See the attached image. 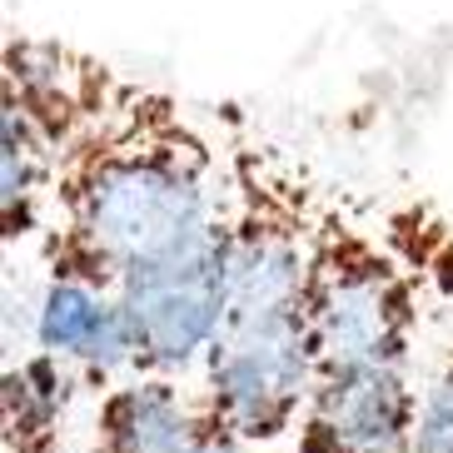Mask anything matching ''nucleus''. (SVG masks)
Listing matches in <instances>:
<instances>
[{"label":"nucleus","mask_w":453,"mask_h":453,"mask_svg":"<svg viewBox=\"0 0 453 453\" xmlns=\"http://www.w3.org/2000/svg\"><path fill=\"white\" fill-rule=\"evenodd\" d=\"M229 155L155 85L110 75L50 180L41 280L115 294L225 219Z\"/></svg>","instance_id":"f257e3e1"},{"label":"nucleus","mask_w":453,"mask_h":453,"mask_svg":"<svg viewBox=\"0 0 453 453\" xmlns=\"http://www.w3.org/2000/svg\"><path fill=\"white\" fill-rule=\"evenodd\" d=\"M309 314H314L319 373L413 369V349L424 334L418 269L334 200L324 219Z\"/></svg>","instance_id":"f03ea898"},{"label":"nucleus","mask_w":453,"mask_h":453,"mask_svg":"<svg viewBox=\"0 0 453 453\" xmlns=\"http://www.w3.org/2000/svg\"><path fill=\"white\" fill-rule=\"evenodd\" d=\"M115 304L130 329V379H200L225 324V219L174 259L130 274Z\"/></svg>","instance_id":"7ed1b4c3"},{"label":"nucleus","mask_w":453,"mask_h":453,"mask_svg":"<svg viewBox=\"0 0 453 453\" xmlns=\"http://www.w3.org/2000/svg\"><path fill=\"white\" fill-rule=\"evenodd\" d=\"M424 384L413 369H334L309 394L294 453H409Z\"/></svg>","instance_id":"20e7f679"},{"label":"nucleus","mask_w":453,"mask_h":453,"mask_svg":"<svg viewBox=\"0 0 453 453\" xmlns=\"http://www.w3.org/2000/svg\"><path fill=\"white\" fill-rule=\"evenodd\" d=\"M30 349L55 354L95 399L105 388L125 384L134 364L130 329H125L115 294L85 289V284H60V280H41L35 309H30Z\"/></svg>","instance_id":"39448f33"},{"label":"nucleus","mask_w":453,"mask_h":453,"mask_svg":"<svg viewBox=\"0 0 453 453\" xmlns=\"http://www.w3.org/2000/svg\"><path fill=\"white\" fill-rule=\"evenodd\" d=\"M200 394L174 379H125L95 399L90 453H189Z\"/></svg>","instance_id":"423d86ee"},{"label":"nucleus","mask_w":453,"mask_h":453,"mask_svg":"<svg viewBox=\"0 0 453 453\" xmlns=\"http://www.w3.org/2000/svg\"><path fill=\"white\" fill-rule=\"evenodd\" d=\"M75 394L81 379L55 354H11L0 369V453H65Z\"/></svg>","instance_id":"0eeeda50"},{"label":"nucleus","mask_w":453,"mask_h":453,"mask_svg":"<svg viewBox=\"0 0 453 453\" xmlns=\"http://www.w3.org/2000/svg\"><path fill=\"white\" fill-rule=\"evenodd\" d=\"M409 453H453V344L424 379V399H418V428H413Z\"/></svg>","instance_id":"6e6552de"},{"label":"nucleus","mask_w":453,"mask_h":453,"mask_svg":"<svg viewBox=\"0 0 453 453\" xmlns=\"http://www.w3.org/2000/svg\"><path fill=\"white\" fill-rule=\"evenodd\" d=\"M189 453H254L240 434H229L225 424H214L210 413L200 409V428H195V439H189Z\"/></svg>","instance_id":"1a4fd4ad"}]
</instances>
